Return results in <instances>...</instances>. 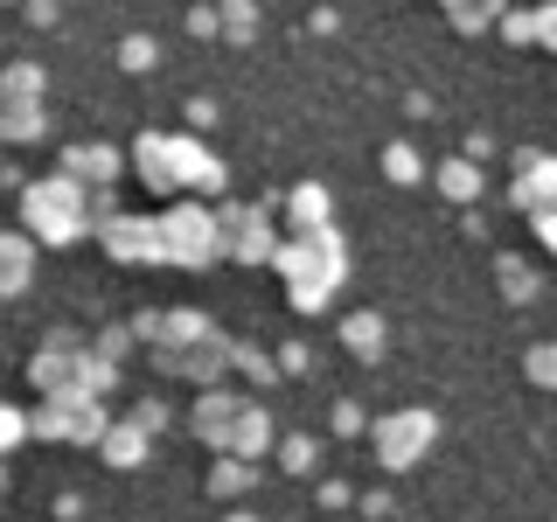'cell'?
I'll use <instances>...</instances> for the list:
<instances>
[{"label": "cell", "mask_w": 557, "mask_h": 522, "mask_svg": "<svg viewBox=\"0 0 557 522\" xmlns=\"http://www.w3.org/2000/svg\"><path fill=\"white\" fill-rule=\"evenodd\" d=\"M530 370H536V383L557 390V348H530Z\"/></svg>", "instance_id": "cell-3"}, {"label": "cell", "mask_w": 557, "mask_h": 522, "mask_svg": "<svg viewBox=\"0 0 557 522\" xmlns=\"http://www.w3.org/2000/svg\"><path fill=\"white\" fill-rule=\"evenodd\" d=\"M425 439H432V418H425V411L397 418V425H383V460H411Z\"/></svg>", "instance_id": "cell-2"}, {"label": "cell", "mask_w": 557, "mask_h": 522, "mask_svg": "<svg viewBox=\"0 0 557 522\" xmlns=\"http://www.w3.org/2000/svg\"><path fill=\"white\" fill-rule=\"evenodd\" d=\"M22 209H28V231H42V237H57V244L84 231V188L70 182V174H63V182H35L28 196H22Z\"/></svg>", "instance_id": "cell-1"}]
</instances>
